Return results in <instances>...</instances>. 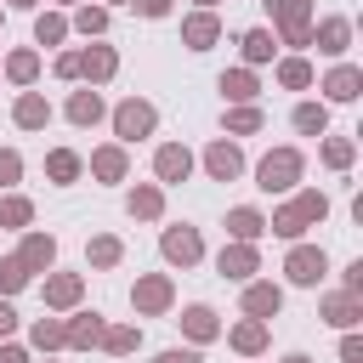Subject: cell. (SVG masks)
Returning a JSON list of instances; mask_svg holds the SVG:
<instances>
[{
    "mask_svg": "<svg viewBox=\"0 0 363 363\" xmlns=\"http://www.w3.org/2000/svg\"><path fill=\"white\" fill-rule=\"evenodd\" d=\"M295 176H301V159H295V153H272V159L261 164V187H267V193H272V187H289Z\"/></svg>",
    "mask_w": 363,
    "mask_h": 363,
    "instance_id": "cell-1",
    "label": "cell"
},
{
    "mask_svg": "<svg viewBox=\"0 0 363 363\" xmlns=\"http://www.w3.org/2000/svg\"><path fill=\"white\" fill-rule=\"evenodd\" d=\"M312 216H323V199H318V193H306L295 210H284V216H278V233H289V238H295V233H301Z\"/></svg>",
    "mask_w": 363,
    "mask_h": 363,
    "instance_id": "cell-2",
    "label": "cell"
},
{
    "mask_svg": "<svg viewBox=\"0 0 363 363\" xmlns=\"http://www.w3.org/2000/svg\"><path fill=\"white\" fill-rule=\"evenodd\" d=\"M153 130V108L147 102H125L119 108V136H147Z\"/></svg>",
    "mask_w": 363,
    "mask_h": 363,
    "instance_id": "cell-3",
    "label": "cell"
},
{
    "mask_svg": "<svg viewBox=\"0 0 363 363\" xmlns=\"http://www.w3.org/2000/svg\"><path fill=\"white\" fill-rule=\"evenodd\" d=\"M164 255H170V261H182V267H187V261H199V233H187V227H182V233H164Z\"/></svg>",
    "mask_w": 363,
    "mask_h": 363,
    "instance_id": "cell-4",
    "label": "cell"
},
{
    "mask_svg": "<svg viewBox=\"0 0 363 363\" xmlns=\"http://www.w3.org/2000/svg\"><path fill=\"white\" fill-rule=\"evenodd\" d=\"M318 272H323V255H318V250H295V255H289V278H295V284H312Z\"/></svg>",
    "mask_w": 363,
    "mask_h": 363,
    "instance_id": "cell-5",
    "label": "cell"
},
{
    "mask_svg": "<svg viewBox=\"0 0 363 363\" xmlns=\"http://www.w3.org/2000/svg\"><path fill=\"white\" fill-rule=\"evenodd\" d=\"M272 6H278V17L289 23V34L306 40V28H301V23H306V0H272Z\"/></svg>",
    "mask_w": 363,
    "mask_h": 363,
    "instance_id": "cell-6",
    "label": "cell"
},
{
    "mask_svg": "<svg viewBox=\"0 0 363 363\" xmlns=\"http://www.w3.org/2000/svg\"><path fill=\"white\" fill-rule=\"evenodd\" d=\"M159 176H164V182H182V176H187V153H182V147H164V153H159Z\"/></svg>",
    "mask_w": 363,
    "mask_h": 363,
    "instance_id": "cell-7",
    "label": "cell"
},
{
    "mask_svg": "<svg viewBox=\"0 0 363 363\" xmlns=\"http://www.w3.org/2000/svg\"><path fill=\"white\" fill-rule=\"evenodd\" d=\"M210 170H216L221 182H227V176H238V147H227V142H221V147H210Z\"/></svg>",
    "mask_w": 363,
    "mask_h": 363,
    "instance_id": "cell-8",
    "label": "cell"
},
{
    "mask_svg": "<svg viewBox=\"0 0 363 363\" xmlns=\"http://www.w3.org/2000/svg\"><path fill=\"white\" fill-rule=\"evenodd\" d=\"M244 306H250L255 318H267V312H278V289H267V284H255V289L244 295Z\"/></svg>",
    "mask_w": 363,
    "mask_h": 363,
    "instance_id": "cell-9",
    "label": "cell"
},
{
    "mask_svg": "<svg viewBox=\"0 0 363 363\" xmlns=\"http://www.w3.org/2000/svg\"><path fill=\"white\" fill-rule=\"evenodd\" d=\"M210 40H216V23H210V17H193V23H187V45H193V51H204Z\"/></svg>",
    "mask_w": 363,
    "mask_h": 363,
    "instance_id": "cell-10",
    "label": "cell"
},
{
    "mask_svg": "<svg viewBox=\"0 0 363 363\" xmlns=\"http://www.w3.org/2000/svg\"><path fill=\"white\" fill-rule=\"evenodd\" d=\"M329 96H340V102H352V96H357V74H352V68H340V74L329 79Z\"/></svg>",
    "mask_w": 363,
    "mask_h": 363,
    "instance_id": "cell-11",
    "label": "cell"
},
{
    "mask_svg": "<svg viewBox=\"0 0 363 363\" xmlns=\"http://www.w3.org/2000/svg\"><path fill=\"white\" fill-rule=\"evenodd\" d=\"M68 113H74V119H79V125H91V119H96V113H102V102H96V96H91V91H79V96H74V108H68Z\"/></svg>",
    "mask_w": 363,
    "mask_h": 363,
    "instance_id": "cell-12",
    "label": "cell"
},
{
    "mask_svg": "<svg viewBox=\"0 0 363 363\" xmlns=\"http://www.w3.org/2000/svg\"><path fill=\"white\" fill-rule=\"evenodd\" d=\"M227 227H233L238 238H255V233H261V216H255V210H233V221H227Z\"/></svg>",
    "mask_w": 363,
    "mask_h": 363,
    "instance_id": "cell-13",
    "label": "cell"
},
{
    "mask_svg": "<svg viewBox=\"0 0 363 363\" xmlns=\"http://www.w3.org/2000/svg\"><path fill=\"white\" fill-rule=\"evenodd\" d=\"M250 267H255V255H250V250H227V255H221V272H233V278H244Z\"/></svg>",
    "mask_w": 363,
    "mask_h": 363,
    "instance_id": "cell-14",
    "label": "cell"
},
{
    "mask_svg": "<svg viewBox=\"0 0 363 363\" xmlns=\"http://www.w3.org/2000/svg\"><path fill=\"white\" fill-rule=\"evenodd\" d=\"M17 119H23V125H40V119H45V102H40V96H23V102H17Z\"/></svg>",
    "mask_w": 363,
    "mask_h": 363,
    "instance_id": "cell-15",
    "label": "cell"
},
{
    "mask_svg": "<svg viewBox=\"0 0 363 363\" xmlns=\"http://www.w3.org/2000/svg\"><path fill=\"white\" fill-rule=\"evenodd\" d=\"M40 261H51V238H28L23 250V267H40Z\"/></svg>",
    "mask_w": 363,
    "mask_h": 363,
    "instance_id": "cell-16",
    "label": "cell"
},
{
    "mask_svg": "<svg viewBox=\"0 0 363 363\" xmlns=\"http://www.w3.org/2000/svg\"><path fill=\"white\" fill-rule=\"evenodd\" d=\"M187 329H193V335L204 340V335H216V318H210L204 306H193V312H187Z\"/></svg>",
    "mask_w": 363,
    "mask_h": 363,
    "instance_id": "cell-17",
    "label": "cell"
},
{
    "mask_svg": "<svg viewBox=\"0 0 363 363\" xmlns=\"http://www.w3.org/2000/svg\"><path fill=\"white\" fill-rule=\"evenodd\" d=\"M244 51H250V57L261 62V57H272V40H267V34L255 28V34H244Z\"/></svg>",
    "mask_w": 363,
    "mask_h": 363,
    "instance_id": "cell-18",
    "label": "cell"
},
{
    "mask_svg": "<svg viewBox=\"0 0 363 363\" xmlns=\"http://www.w3.org/2000/svg\"><path fill=\"white\" fill-rule=\"evenodd\" d=\"M74 170H79V159H74V153H51V176H57V182H68Z\"/></svg>",
    "mask_w": 363,
    "mask_h": 363,
    "instance_id": "cell-19",
    "label": "cell"
},
{
    "mask_svg": "<svg viewBox=\"0 0 363 363\" xmlns=\"http://www.w3.org/2000/svg\"><path fill=\"white\" fill-rule=\"evenodd\" d=\"M318 40H323V51H340V40H346V23H323V34H318Z\"/></svg>",
    "mask_w": 363,
    "mask_h": 363,
    "instance_id": "cell-20",
    "label": "cell"
},
{
    "mask_svg": "<svg viewBox=\"0 0 363 363\" xmlns=\"http://www.w3.org/2000/svg\"><path fill=\"white\" fill-rule=\"evenodd\" d=\"M221 91H227V96H250L255 85H250V74H227V79H221Z\"/></svg>",
    "mask_w": 363,
    "mask_h": 363,
    "instance_id": "cell-21",
    "label": "cell"
},
{
    "mask_svg": "<svg viewBox=\"0 0 363 363\" xmlns=\"http://www.w3.org/2000/svg\"><path fill=\"white\" fill-rule=\"evenodd\" d=\"M136 301H142V306H164V284H159V278H153V284H142V289H136Z\"/></svg>",
    "mask_w": 363,
    "mask_h": 363,
    "instance_id": "cell-22",
    "label": "cell"
},
{
    "mask_svg": "<svg viewBox=\"0 0 363 363\" xmlns=\"http://www.w3.org/2000/svg\"><path fill=\"white\" fill-rule=\"evenodd\" d=\"M23 278H28V267H23V261H6V267H0V284H6V289H17Z\"/></svg>",
    "mask_w": 363,
    "mask_h": 363,
    "instance_id": "cell-23",
    "label": "cell"
},
{
    "mask_svg": "<svg viewBox=\"0 0 363 363\" xmlns=\"http://www.w3.org/2000/svg\"><path fill=\"white\" fill-rule=\"evenodd\" d=\"M79 68H91V74H96V79H102V74H108V68H113V57H108V51H91V57H85V62H79Z\"/></svg>",
    "mask_w": 363,
    "mask_h": 363,
    "instance_id": "cell-24",
    "label": "cell"
},
{
    "mask_svg": "<svg viewBox=\"0 0 363 363\" xmlns=\"http://www.w3.org/2000/svg\"><path fill=\"white\" fill-rule=\"evenodd\" d=\"M295 125H301V130H323V108H301Z\"/></svg>",
    "mask_w": 363,
    "mask_h": 363,
    "instance_id": "cell-25",
    "label": "cell"
},
{
    "mask_svg": "<svg viewBox=\"0 0 363 363\" xmlns=\"http://www.w3.org/2000/svg\"><path fill=\"white\" fill-rule=\"evenodd\" d=\"M102 335V323H96V312H91V323H74V346H85V340H96Z\"/></svg>",
    "mask_w": 363,
    "mask_h": 363,
    "instance_id": "cell-26",
    "label": "cell"
},
{
    "mask_svg": "<svg viewBox=\"0 0 363 363\" xmlns=\"http://www.w3.org/2000/svg\"><path fill=\"white\" fill-rule=\"evenodd\" d=\"M130 210H142V216H153V210H159V193H130Z\"/></svg>",
    "mask_w": 363,
    "mask_h": 363,
    "instance_id": "cell-27",
    "label": "cell"
},
{
    "mask_svg": "<svg viewBox=\"0 0 363 363\" xmlns=\"http://www.w3.org/2000/svg\"><path fill=\"white\" fill-rule=\"evenodd\" d=\"M238 346L255 352V346H261V323H244V329H238Z\"/></svg>",
    "mask_w": 363,
    "mask_h": 363,
    "instance_id": "cell-28",
    "label": "cell"
},
{
    "mask_svg": "<svg viewBox=\"0 0 363 363\" xmlns=\"http://www.w3.org/2000/svg\"><path fill=\"white\" fill-rule=\"evenodd\" d=\"M284 85H306V62H284Z\"/></svg>",
    "mask_w": 363,
    "mask_h": 363,
    "instance_id": "cell-29",
    "label": "cell"
},
{
    "mask_svg": "<svg viewBox=\"0 0 363 363\" xmlns=\"http://www.w3.org/2000/svg\"><path fill=\"white\" fill-rule=\"evenodd\" d=\"M74 289H79L74 278H57V284H51V301H74Z\"/></svg>",
    "mask_w": 363,
    "mask_h": 363,
    "instance_id": "cell-30",
    "label": "cell"
},
{
    "mask_svg": "<svg viewBox=\"0 0 363 363\" xmlns=\"http://www.w3.org/2000/svg\"><path fill=\"white\" fill-rule=\"evenodd\" d=\"M108 346H113V352H130V346H136V335H130V329H113V335H108Z\"/></svg>",
    "mask_w": 363,
    "mask_h": 363,
    "instance_id": "cell-31",
    "label": "cell"
},
{
    "mask_svg": "<svg viewBox=\"0 0 363 363\" xmlns=\"http://www.w3.org/2000/svg\"><path fill=\"white\" fill-rule=\"evenodd\" d=\"M11 74H17V79H28V74H34V57H28V51H23V57H11Z\"/></svg>",
    "mask_w": 363,
    "mask_h": 363,
    "instance_id": "cell-32",
    "label": "cell"
},
{
    "mask_svg": "<svg viewBox=\"0 0 363 363\" xmlns=\"http://www.w3.org/2000/svg\"><path fill=\"white\" fill-rule=\"evenodd\" d=\"M255 125H261V113H250V108H244V113H233V130H255Z\"/></svg>",
    "mask_w": 363,
    "mask_h": 363,
    "instance_id": "cell-33",
    "label": "cell"
},
{
    "mask_svg": "<svg viewBox=\"0 0 363 363\" xmlns=\"http://www.w3.org/2000/svg\"><path fill=\"white\" fill-rule=\"evenodd\" d=\"M34 340H40V346H51V340H62V329H57V323H40V329H34Z\"/></svg>",
    "mask_w": 363,
    "mask_h": 363,
    "instance_id": "cell-34",
    "label": "cell"
},
{
    "mask_svg": "<svg viewBox=\"0 0 363 363\" xmlns=\"http://www.w3.org/2000/svg\"><path fill=\"white\" fill-rule=\"evenodd\" d=\"M17 176V153H0V182H11Z\"/></svg>",
    "mask_w": 363,
    "mask_h": 363,
    "instance_id": "cell-35",
    "label": "cell"
},
{
    "mask_svg": "<svg viewBox=\"0 0 363 363\" xmlns=\"http://www.w3.org/2000/svg\"><path fill=\"white\" fill-rule=\"evenodd\" d=\"M159 363H199V357H193V352H164Z\"/></svg>",
    "mask_w": 363,
    "mask_h": 363,
    "instance_id": "cell-36",
    "label": "cell"
},
{
    "mask_svg": "<svg viewBox=\"0 0 363 363\" xmlns=\"http://www.w3.org/2000/svg\"><path fill=\"white\" fill-rule=\"evenodd\" d=\"M11 323H17V318H11V306H6V301H0V335H6V329H11Z\"/></svg>",
    "mask_w": 363,
    "mask_h": 363,
    "instance_id": "cell-37",
    "label": "cell"
},
{
    "mask_svg": "<svg viewBox=\"0 0 363 363\" xmlns=\"http://www.w3.org/2000/svg\"><path fill=\"white\" fill-rule=\"evenodd\" d=\"M142 11H147V17H159V11H164V0H142Z\"/></svg>",
    "mask_w": 363,
    "mask_h": 363,
    "instance_id": "cell-38",
    "label": "cell"
},
{
    "mask_svg": "<svg viewBox=\"0 0 363 363\" xmlns=\"http://www.w3.org/2000/svg\"><path fill=\"white\" fill-rule=\"evenodd\" d=\"M0 363H23V352H11V346H0Z\"/></svg>",
    "mask_w": 363,
    "mask_h": 363,
    "instance_id": "cell-39",
    "label": "cell"
},
{
    "mask_svg": "<svg viewBox=\"0 0 363 363\" xmlns=\"http://www.w3.org/2000/svg\"><path fill=\"white\" fill-rule=\"evenodd\" d=\"M17 6H28V0H17Z\"/></svg>",
    "mask_w": 363,
    "mask_h": 363,
    "instance_id": "cell-40",
    "label": "cell"
}]
</instances>
